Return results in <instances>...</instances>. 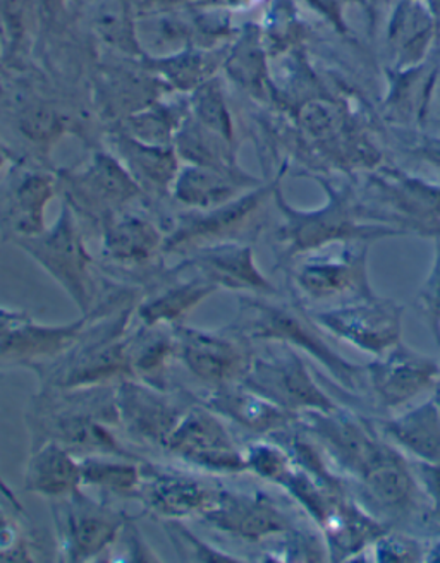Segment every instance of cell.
<instances>
[{
	"instance_id": "6da1fadb",
	"label": "cell",
	"mask_w": 440,
	"mask_h": 563,
	"mask_svg": "<svg viewBox=\"0 0 440 563\" xmlns=\"http://www.w3.org/2000/svg\"><path fill=\"white\" fill-rule=\"evenodd\" d=\"M118 384L40 388L26 412L32 450L54 442L79 459L87 455H118L142 461L112 431V428H119Z\"/></svg>"
},
{
	"instance_id": "7a4b0ae2",
	"label": "cell",
	"mask_w": 440,
	"mask_h": 563,
	"mask_svg": "<svg viewBox=\"0 0 440 563\" xmlns=\"http://www.w3.org/2000/svg\"><path fill=\"white\" fill-rule=\"evenodd\" d=\"M127 292L110 296L78 342L63 356L33 366L42 388H85L133 378L128 327L138 302Z\"/></svg>"
},
{
	"instance_id": "3957f363",
	"label": "cell",
	"mask_w": 440,
	"mask_h": 563,
	"mask_svg": "<svg viewBox=\"0 0 440 563\" xmlns=\"http://www.w3.org/2000/svg\"><path fill=\"white\" fill-rule=\"evenodd\" d=\"M237 329V335L246 341L275 342L301 349L329 369L348 390H360L365 384L366 368L342 360L317 332L319 327L315 325V321L310 317L302 318L293 309L260 299L243 298Z\"/></svg>"
},
{
	"instance_id": "277c9868",
	"label": "cell",
	"mask_w": 440,
	"mask_h": 563,
	"mask_svg": "<svg viewBox=\"0 0 440 563\" xmlns=\"http://www.w3.org/2000/svg\"><path fill=\"white\" fill-rule=\"evenodd\" d=\"M329 203L320 210L301 211L287 205L279 186L275 188L274 200L284 217V225L279 229V241L286 246L287 255H301L310 251L322 250L329 243H351L366 239L384 238V235L402 234L399 229L389 225H366L358 211L356 203L348 200V196L326 185Z\"/></svg>"
},
{
	"instance_id": "5b68a950",
	"label": "cell",
	"mask_w": 440,
	"mask_h": 563,
	"mask_svg": "<svg viewBox=\"0 0 440 563\" xmlns=\"http://www.w3.org/2000/svg\"><path fill=\"white\" fill-rule=\"evenodd\" d=\"M57 183L64 192V203L72 207L78 219L99 229L145 196L122 162L107 152L94 153L82 167L61 170Z\"/></svg>"
},
{
	"instance_id": "8992f818",
	"label": "cell",
	"mask_w": 440,
	"mask_h": 563,
	"mask_svg": "<svg viewBox=\"0 0 440 563\" xmlns=\"http://www.w3.org/2000/svg\"><path fill=\"white\" fill-rule=\"evenodd\" d=\"M14 244L32 256L66 290L81 314L90 313L97 296L91 274L94 258L85 246L78 217L69 205H63L52 228L33 238L20 239Z\"/></svg>"
},
{
	"instance_id": "52a82bcc",
	"label": "cell",
	"mask_w": 440,
	"mask_h": 563,
	"mask_svg": "<svg viewBox=\"0 0 440 563\" xmlns=\"http://www.w3.org/2000/svg\"><path fill=\"white\" fill-rule=\"evenodd\" d=\"M57 541L64 559L88 562L110 552L130 522L121 510L95 500L81 489L61 500H52Z\"/></svg>"
},
{
	"instance_id": "ba28073f",
	"label": "cell",
	"mask_w": 440,
	"mask_h": 563,
	"mask_svg": "<svg viewBox=\"0 0 440 563\" xmlns=\"http://www.w3.org/2000/svg\"><path fill=\"white\" fill-rule=\"evenodd\" d=\"M119 428L138 445L165 449L174 428L197 402L186 391L157 388L136 378L118 384Z\"/></svg>"
},
{
	"instance_id": "9c48e42d",
	"label": "cell",
	"mask_w": 440,
	"mask_h": 563,
	"mask_svg": "<svg viewBox=\"0 0 440 563\" xmlns=\"http://www.w3.org/2000/svg\"><path fill=\"white\" fill-rule=\"evenodd\" d=\"M164 450L189 466L212 473L238 474L248 471L244 452L232 439L222 416L204 406L200 400L183 416Z\"/></svg>"
},
{
	"instance_id": "30bf717a",
	"label": "cell",
	"mask_w": 440,
	"mask_h": 563,
	"mask_svg": "<svg viewBox=\"0 0 440 563\" xmlns=\"http://www.w3.org/2000/svg\"><path fill=\"white\" fill-rule=\"evenodd\" d=\"M253 357L252 368L241 384L277 404L292 415L336 409L317 387L295 349L286 344Z\"/></svg>"
},
{
	"instance_id": "8fae6325",
	"label": "cell",
	"mask_w": 440,
	"mask_h": 563,
	"mask_svg": "<svg viewBox=\"0 0 440 563\" xmlns=\"http://www.w3.org/2000/svg\"><path fill=\"white\" fill-rule=\"evenodd\" d=\"M277 185L279 180L262 188L250 189V192H244L220 207L191 210L177 217L169 234H165L164 255H189L200 247L234 241L238 232L246 228L268 196L274 195Z\"/></svg>"
},
{
	"instance_id": "7c38bea8",
	"label": "cell",
	"mask_w": 440,
	"mask_h": 563,
	"mask_svg": "<svg viewBox=\"0 0 440 563\" xmlns=\"http://www.w3.org/2000/svg\"><path fill=\"white\" fill-rule=\"evenodd\" d=\"M173 332L177 361L209 388L241 384L252 368L255 354L237 333L228 336L186 325H174Z\"/></svg>"
},
{
	"instance_id": "4fadbf2b",
	"label": "cell",
	"mask_w": 440,
	"mask_h": 563,
	"mask_svg": "<svg viewBox=\"0 0 440 563\" xmlns=\"http://www.w3.org/2000/svg\"><path fill=\"white\" fill-rule=\"evenodd\" d=\"M310 318L319 329H326L341 341L350 342L375 357L402 342V306L375 296L327 309Z\"/></svg>"
},
{
	"instance_id": "5bb4252c",
	"label": "cell",
	"mask_w": 440,
	"mask_h": 563,
	"mask_svg": "<svg viewBox=\"0 0 440 563\" xmlns=\"http://www.w3.org/2000/svg\"><path fill=\"white\" fill-rule=\"evenodd\" d=\"M57 188L54 174L24 164L12 165L0 183V232L6 241L16 243L47 229L45 210Z\"/></svg>"
},
{
	"instance_id": "9a60e30c",
	"label": "cell",
	"mask_w": 440,
	"mask_h": 563,
	"mask_svg": "<svg viewBox=\"0 0 440 563\" xmlns=\"http://www.w3.org/2000/svg\"><path fill=\"white\" fill-rule=\"evenodd\" d=\"M200 519L210 528L248 543L292 531V519L271 497L240 489L217 488L212 505Z\"/></svg>"
},
{
	"instance_id": "2e32d148",
	"label": "cell",
	"mask_w": 440,
	"mask_h": 563,
	"mask_svg": "<svg viewBox=\"0 0 440 563\" xmlns=\"http://www.w3.org/2000/svg\"><path fill=\"white\" fill-rule=\"evenodd\" d=\"M109 298L95 305L90 313L64 325H40L32 318L18 321L0 332V368L2 366H26L47 363L63 356L78 342L88 323L106 308Z\"/></svg>"
},
{
	"instance_id": "e0dca14e",
	"label": "cell",
	"mask_w": 440,
	"mask_h": 563,
	"mask_svg": "<svg viewBox=\"0 0 440 563\" xmlns=\"http://www.w3.org/2000/svg\"><path fill=\"white\" fill-rule=\"evenodd\" d=\"M366 375L381 406L394 409L436 387L440 366L437 361L399 342L377 356L366 368Z\"/></svg>"
},
{
	"instance_id": "ac0fdd59",
	"label": "cell",
	"mask_w": 440,
	"mask_h": 563,
	"mask_svg": "<svg viewBox=\"0 0 440 563\" xmlns=\"http://www.w3.org/2000/svg\"><path fill=\"white\" fill-rule=\"evenodd\" d=\"M366 250H348L311 256L296 268L295 280L311 301L374 298L366 277Z\"/></svg>"
},
{
	"instance_id": "d6986e66",
	"label": "cell",
	"mask_w": 440,
	"mask_h": 563,
	"mask_svg": "<svg viewBox=\"0 0 440 563\" xmlns=\"http://www.w3.org/2000/svg\"><path fill=\"white\" fill-rule=\"evenodd\" d=\"M216 492L217 488L198 477L143 462V485L138 500L162 520L200 519L212 505Z\"/></svg>"
},
{
	"instance_id": "ffe728a7",
	"label": "cell",
	"mask_w": 440,
	"mask_h": 563,
	"mask_svg": "<svg viewBox=\"0 0 440 563\" xmlns=\"http://www.w3.org/2000/svg\"><path fill=\"white\" fill-rule=\"evenodd\" d=\"M182 268H195L198 277L209 280L220 289L252 290L256 294H275L271 282L258 271L252 246L228 241L212 244L189 253Z\"/></svg>"
},
{
	"instance_id": "44dd1931",
	"label": "cell",
	"mask_w": 440,
	"mask_h": 563,
	"mask_svg": "<svg viewBox=\"0 0 440 563\" xmlns=\"http://www.w3.org/2000/svg\"><path fill=\"white\" fill-rule=\"evenodd\" d=\"M305 415H307L308 427L327 446L330 455L342 467H346L358 476L366 473L384 449V445L375 442L374 437L363 424L341 415L336 409L310 411Z\"/></svg>"
},
{
	"instance_id": "7402d4cb",
	"label": "cell",
	"mask_w": 440,
	"mask_h": 563,
	"mask_svg": "<svg viewBox=\"0 0 440 563\" xmlns=\"http://www.w3.org/2000/svg\"><path fill=\"white\" fill-rule=\"evenodd\" d=\"M165 234L146 217L124 211L102 229V255L119 268H145L164 255Z\"/></svg>"
},
{
	"instance_id": "603a6c76",
	"label": "cell",
	"mask_w": 440,
	"mask_h": 563,
	"mask_svg": "<svg viewBox=\"0 0 440 563\" xmlns=\"http://www.w3.org/2000/svg\"><path fill=\"white\" fill-rule=\"evenodd\" d=\"M200 402L238 427L258 434L284 430L295 419V415L260 396L244 384L210 388L209 394Z\"/></svg>"
},
{
	"instance_id": "cb8c5ba5",
	"label": "cell",
	"mask_w": 440,
	"mask_h": 563,
	"mask_svg": "<svg viewBox=\"0 0 440 563\" xmlns=\"http://www.w3.org/2000/svg\"><path fill=\"white\" fill-rule=\"evenodd\" d=\"M258 185L255 177L248 176L243 170L229 173L220 168L188 164L179 168L170 196L177 203L191 210H210L229 203L241 196L244 189H253Z\"/></svg>"
},
{
	"instance_id": "d4e9b609",
	"label": "cell",
	"mask_w": 440,
	"mask_h": 563,
	"mask_svg": "<svg viewBox=\"0 0 440 563\" xmlns=\"http://www.w3.org/2000/svg\"><path fill=\"white\" fill-rule=\"evenodd\" d=\"M116 157L128 168L145 195H170L174 180L179 173V157L174 145H148L143 141L134 140L127 134L116 133Z\"/></svg>"
},
{
	"instance_id": "484cf974",
	"label": "cell",
	"mask_w": 440,
	"mask_h": 563,
	"mask_svg": "<svg viewBox=\"0 0 440 563\" xmlns=\"http://www.w3.org/2000/svg\"><path fill=\"white\" fill-rule=\"evenodd\" d=\"M81 488V462L73 452L54 442L32 450L24 474L26 492L61 500Z\"/></svg>"
},
{
	"instance_id": "4316f807",
	"label": "cell",
	"mask_w": 440,
	"mask_h": 563,
	"mask_svg": "<svg viewBox=\"0 0 440 563\" xmlns=\"http://www.w3.org/2000/svg\"><path fill=\"white\" fill-rule=\"evenodd\" d=\"M133 378L154 385L157 388L167 387L170 364L177 361L176 336L173 330L164 325L145 327L128 335Z\"/></svg>"
},
{
	"instance_id": "83f0119b",
	"label": "cell",
	"mask_w": 440,
	"mask_h": 563,
	"mask_svg": "<svg viewBox=\"0 0 440 563\" xmlns=\"http://www.w3.org/2000/svg\"><path fill=\"white\" fill-rule=\"evenodd\" d=\"M362 479L366 495L382 509L399 512L408 510L415 501V479L403 459L387 446L382 449Z\"/></svg>"
},
{
	"instance_id": "f1b7e54d",
	"label": "cell",
	"mask_w": 440,
	"mask_h": 563,
	"mask_svg": "<svg viewBox=\"0 0 440 563\" xmlns=\"http://www.w3.org/2000/svg\"><path fill=\"white\" fill-rule=\"evenodd\" d=\"M217 287L201 277L177 282L138 302L136 314L142 325H176L177 321L216 292Z\"/></svg>"
},
{
	"instance_id": "f546056e",
	"label": "cell",
	"mask_w": 440,
	"mask_h": 563,
	"mask_svg": "<svg viewBox=\"0 0 440 563\" xmlns=\"http://www.w3.org/2000/svg\"><path fill=\"white\" fill-rule=\"evenodd\" d=\"M384 430L409 454L429 466H440V411L433 400L385 422Z\"/></svg>"
},
{
	"instance_id": "4dcf8cb0",
	"label": "cell",
	"mask_w": 440,
	"mask_h": 563,
	"mask_svg": "<svg viewBox=\"0 0 440 563\" xmlns=\"http://www.w3.org/2000/svg\"><path fill=\"white\" fill-rule=\"evenodd\" d=\"M81 462V483L87 488L110 493L116 497L140 498L143 485V462L118 455H87Z\"/></svg>"
},
{
	"instance_id": "1f68e13d",
	"label": "cell",
	"mask_w": 440,
	"mask_h": 563,
	"mask_svg": "<svg viewBox=\"0 0 440 563\" xmlns=\"http://www.w3.org/2000/svg\"><path fill=\"white\" fill-rule=\"evenodd\" d=\"M174 150L177 157L188 164L241 173L231 141L207 130L191 115L186 118L182 128L177 130L174 136Z\"/></svg>"
},
{
	"instance_id": "d6a6232c",
	"label": "cell",
	"mask_w": 440,
	"mask_h": 563,
	"mask_svg": "<svg viewBox=\"0 0 440 563\" xmlns=\"http://www.w3.org/2000/svg\"><path fill=\"white\" fill-rule=\"evenodd\" d=\"M99 93L102 97L100 107L103 112L110 118H118L119 121L158 102L154 85L150 81H142L136 76L122 75L118 78L109 76L103 79Z\"/></svg>"
},
{
	"instance_id": "836d02e7",
	"label": "cell",
	"mask_w": 440,
	"mask_h": 563,
	"mask_svg": "<svg viewBox=\"0 0 440 563\" xmlns=\"http://www.w3.org/2000/svg\"><path fill=\"white\" fill-rule=\"evenodd\" d=\"M183 121L185 119H179L176 110L155 102L142 112L122 119L119 122V131L148 145L170 146L174 145V136L182 128Z\"/></svg>"
},
{
	"instance_id": "e575fe53",
	"label": "cell",
	"mask_w": 440,
	"mask_h": 563,
	"mask_svg": "<svg viewBox=\"0 0 440 563\" xmlns=\"http://www.w3.org/2000/svg\"><path fill=\"white\" fill-rule=\"evenodd\" d=\"M191 118L204 128L232 143V121L219 81H207L193 91Z\"/></svg>"
},
{
	"instance_id": "d590c367",
	"label": "cell",
	"mask_w": 440,
	"mask_h": 563,
	"mask_svg": "<svg viewBox=\"0 0 440 563\" xmlns=\"http://www.w3.org/2000/svg\"><path fill=\"white\" fill-rule=\"evenodd\" d=\"M20 128L28 140L48 148L66 130V119L45 103H32L21 110Z\"/></svg>"
},
{
	"instance_id": "8d00e7d4",
	"label": "cell",
	"mask_w": 440,
	"mask_h": 563,
	"mask_svg": "<svg viewBox=\"0 0 440 563\" xmlns=\"http://www.w3.org/2000/svg\"><path fill=\"white\" fill-rule=\"evenodd\" d=\"M243 452L246 470L253 471L256 476L264 477L267 482L277 483V485H283L284 479L295 467L286 450L274 445V443H252Z\"/></svg>"
},
{
	"instance_id": "74e56055",
	"label": "cell",
	"mask_w": 440,
	"mask_h": 563,
	"mask_svg": "<svg viewBox=\"0 0 440 563\" xmlns=\"http://www.w3.org/2000/svg\"><path fill=\"white\" fill-rule=\"evenodd\" d=\"M164 528L169 534L170 543L176 547L177 553L183 559L200 560V562H229V560H241L240 556L222 553L220 550L210 547L201 541L197 534H193L188 528L182 525V520H164Z\"/></svg>"
},
{
	"instance_id": "f35d334b",
	"label": "cell",
	"mask_w": 440,
	"mask_h": 563,
	"mask_svg": "<svg viewBox=\"0 0 440 563\" xmlns=\"http://www.w3.org/2000/svg\"><path fill=\"white\" fill-rule=\"evenodd\" d=\"M0 560H35L32 540L23 526L0 509Z\"/></svg>"
},
{
	"instance_id": "ab89813d",
	"label": "cell",
	"mask_w": 440,
	"mask_h": 563,
	"mask_svg": "<svg viewBox=\"0 0 440 563\" xmlns=\"http://www.w3.org/2000/svg\"><path fill=\"white\" fill-rule=\"evenodd\" d=\"M421 308L440 345V246L432 274L420 294Z\"/></svg>"
},
{
	"instance_id": "60d3db41",
	"label": "cell",
	"mask_w": 440,
	"mask_h": 563,
	"mask_svg": "<svg viewBox=\"0 0 440 563\" xmlns=\"http://www.w3.org/2000/svg\"><path fill=\"white\" fill-rule=\"evenodd\" d=\"M100 32L106 38L112 40L116 44L124 45L128 40L127 18L122 14L121 9L116 5H106L100 9L97 16Z\"/></svg>"
},
{
	"instance_id": "b9f144b4",
	"label": "cell",
	"mask_w": 440,
	"mask_h": 563,
	"mask_svg": "<svg viewBox=\"0 0 440 563\" xmlns=\"http://www.w3.org/2000/svg\"><path fill=\"white\" fill-rule=\"evenodd\" d=\"M26 0H0V16L14 38L23 35Z\"/></svg>"
},
{
	"instance_id": "7bdbcfd3",
	"label": "cell",
	"mask_w": 440,
	"mask_h": 563,
	"mask_svg": "<svg viewBox=\"0 0 440 563\" xmlns=\"http://www.w3.org/2000/svg\"><path fill=\"white\" fill-rule=\"evenodd\" d=\"M0 495L6 498V501H8V505H11L12 510L18 514H26L24 512L23 504H21L20 500H18L16 495H14V492H12L11 488H9L8 483L2 479V476H0Z\"/></svg>"
},
{
	"instance_id": "ee69618b",
	"label": "cell",
	"mask_w": 440,
	"mask_h": 563,
	"mask_svg": "<svg viewBox=\"0 0 440 563\" xmlns=\"http://www.w3.org/2000/svg\"><path fill=\"white\" fill-rule=\"evenodd\" d=\"M28 314L23 313V311H12V309H6L0 313V332L2 330L9 329V327L14 325L18 321L28 320Z\"/></svg>"
},
{
	"instance_id": "f6af8a7d",
	"label": "cell",
	"mask_w": 440,
	"mask_h": 563,
	"mask_svg": "<svg viewBox=\"0 0 440 563\" xmlns=\"http://www.w3.org/2000/svg\"><path fill=\"white\" fill-rule=\"evenodd\" d=\"M425 157L429 158L433 165L440 168V141H429L424 146Z\"/></svg>"
},
{
	"instance_id": "bcb514c9",
	"label": "cell",
	"mask_w": 440,
	"mask_h": 563,
	"mask_svg": "<svg viewBox=\"0 0 440 563\" xmlns=\"http://www.w3.org/2000/svg\"><path fill=\"white\" fill-rule=\"evenodd\" d=\"M436 388H437V396H436V400H433V402H436V406L439 407V411H440V375H439V379H437Z\"/></svg>"
},
{
	"instance_id": "7dc6e473",
	"label": "cell",
	"mask_w": 440,
	"mask_h": 563,
	"mask_svg": "<svg viewBox=\"0 0 440 563\" xmlns=\"http://www.w3.org/2000/svg\"><path fill=\"white\" fill-rule=\"evenodd\" d=\"M6 164V158L0 155V167Z\"/></svg>"
},
{
	"instance_id": "c3c4849f",
	"label": "cell",
	"mask_w": 440,
	"mask_h": 563,
	"mask_svg": "<svg viewBox=\"0 0 440 563\" xmlns=\"http://www.w3.org/2000/svg\"><path fill=\"white\" fill-rule=\"evenodd\" d=\"M4 378H6L4 373H0V384H2V382H4Z\"/></svg>"
},
{
	"instance_id": "681fc988",
	"label": "cell",
	"mask_w": 440,
	"mask_h": 563,
	"mask_svg": "<svg viewBox=\"0 0 440 563\" xmlns=\"http://www.w3.org/2000/svg\"><path fill=\"white\" fill-rule=\"evenodd\" d=\"M2 311H6V309L4 308H0V313H2Z\"/></svg>"
}]
</instances>
